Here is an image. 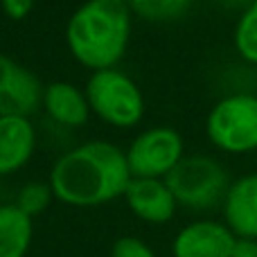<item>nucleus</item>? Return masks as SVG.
<instances>
[{"label": "nucleus", "instance_id": "obj_1", "mask_svg": "<svg viewBox=\"0 0 257 257\" xmlns=\"http://www.w3.org/2000/svg\"><path fill=\"white\" fill-rule=\"evenodd\" d=\"M131 178L126 154L115 145L95 140L68 151L54 163L50 187L63 203L90 208L124 196Z\"/></svg>", "mask_w": 257, "mask_h": 257}, {"label": "nucleus", "instance_id": "obj_2", "mask_svg": "<svg viewBox=\"0 0 257 257\" xmlns=\"http://www.w3.org/2000/svg\"><path fill=\"white\" fill-rule=\"evenodd\" d=\"M131 34V9L126 0H88L75 14L66 30L68 48L84 66L108 70L122 57Z\"/></svg>", "mask_w": 257, "mask_h": 257}, {"label": "nucleus", "instance_id": "obj_3", "mask_svg": "<svg viewBox=\"0 0 257 257\" xmlns=\"http://www.w3.org/2000/svg\"><path fill=\"white\" fill-rule=\"evenodd\" d=\"M178 205L190 210H210L223 203L228 194V174L214 158L187 156L165 176Z\"/></svg>", "mask_w": 257, "mask_h": 257}, {"label": "nucleus", "instance_id": "obj_4", "mask_svg": "<svg viewBox=\"0 0 257 257\" xmlns=\"http://www.w3.org/2000/svg\"><path fill=\"white\" fill-rule=\"evenodd\" d=\"M208 138L226 154L257 149V95L235 93L219 99L205 122Z\"/></svg>", "mask_w": 257, "mask_h": 257}, {"label": "nucleus", "instance_id": "obj_5", "mask_svg": "<svg viewBox=\"0 0 257 257\" xmlns=\"http://www.w3.org/2000/svg\"><path fill=\"white\" fill-rule=\"evenodd\" d=\"M88 106L113 126H133L145 115V99L136 84L120 70H97L86 86Z\"/></svg>", "mask_w": 257, "mask_h": 257}, {"label": "nucleus", "instance_id": "obj_6", "mask_svg": "<svg viewBox=\"0 0 257 257\" xmlns=\"http://www.w3.org/2000/svg\"><path fill=\"white\" fill-rule=\"evenodd\" d=\"M183 160V138L169 126L140 133L126 151L133 178H165Z\"/></svg>", "mask_w": 257, "mask_h": 257}, {"label": "nucleus", "instance_id": "obj_7", "mask_svg": "<svg viewBox=\"0 0 257 257\" xmlns=\"http://www.w3.org/2000/svg\"><path fill=\"white\" fill-rule=\"evenodd\" d=\"M43 102L39 77L0 54V117H27Z\"/></svg>", "mask_w": 257, "mask_h": 257}, {"label": "nucleus", "instance_id": "obj_8", "mask_svg": "<svg viewBox=\"0 0 257 257\" xmlns=\"http://www.w3.org/2000/svg\"><path fill=\"white\" fill-rule=\"evenodd\" d=\"M237 237L223 221L201 219L178 230L174 237V257H230Z\"/></svg>", "mask_w": 257, "mask_h": 257}, {"label": "nucleus", "instance_id": "obj_9", "mask_svg": "<svg viewBox=\"0 0 257 257\" xmlns=\"http://www.w3.org/2000/svg\"><path fill=\"white\" fill-rule=\"evenodd\" d=\"M124 199L138 219L156 226L172 221L178 205L165 178H131Z\"/></svg>", "mask_w": 257, "mask_h": 257}, {"label": "nucleus", "instance_id": "obj_10", "mask_svg": "<svg viewBox=\"0 0 257 257\" xmlns=\"http://www.w3.org/2000/svg\"><path fill=\"white\" fill-rule=\"evenodd\" d=\"M223 223L239 239L257 241V172L230 183L223 199Z\"/></svg>", "mask_w": 257, "mask_h": 257}, {"label": "nucleus", "instance_id": "obj_11", "mask_svg": "<svg viewBox=\"0 0 257 257\" xmlns=\"http://www.w3.org/2000/svg\"><path fill=\"white\" fill-rule=\"evenodd\" d=\"M34 151V126L27 117H0V174L21 169Z\"/></svg>", "mask_w": 257, "mask_h": 257}, {"label": "nucleus", "instance_id": "obj_12", "mask_svg": "<svg viewBox=\"0 0 257 257\" xmlns=\"http://www.w3.org/2000/svg\"><path fill=\"white\" fill-rule=\"evenodd\" d=\"M43 104L57 122L66 126H81L88 120V99L68 81H54L43 90Z\"/></svg>", "mask_w": 257, "mask_h": 257}, {"label": "nucleus", "instance_id": "obj_13", "mask_svg": "<svg viewBox=\"0 0 257 257\" xmlns=\"http://www.w3.org/2000/svg\"><path fill=\"white\" fill-rule=\"evenodd\" d=\"M32 219L16 205H0V257H25L32 244Z\"/></svg>", "mask_w": 257, "mask_h": 257}, {"label": "nucleus", "instance_id": "obj_14", "mask_svg": "<svg viewBox=\"0 0 257 257\" xmlns=\"http://www.w3.org/2000/svg\"><path fill=\"white\" fill-rule=\"evenodd\" d=\"M235 48L241 59L257 66V0L244 9L235 27Z\"/></svg>", "mask_w": 257, "mask_h": 257}, {"label": "nucleus", "instance_id": "obj_15", "mask_svg": "<svg viewBox=\"0 0 257 257\" xmlns=\"http://www.w3.org/2000/svg\"><path fill=\"white\" fill-rule=\"evenodd\" d=\"M126 5L147 21H176L190 9L192 0H126Z\"/></svg>", "mask_w": 257, "mask_h": 257}, {"label": "nucleus", "instance_id": "obj_16", "mask_svg": "<svg viewBox=\"0 0 257 257\" xmlns=\"http://www.w3.org/2000/svg\"><path fill=\"white\" fill-rule=\"evenodd\" d=\"M52 187L50 185H43V183H30L21 190L18 194V201H16V208L21 212H25L30 219H34L36 214H41L45 208L50 205L52 201Z\"/></svg>", "mask_w": 257, "mask_h": 257}, {"label": "nucleus", "instance_id": "obj_17", "mask_svg": "<svg viewBox=\"0 0 257 257\" xmlns=\"http://www.w3.org/2000/svg\"><path fill=\"white\" fill-rule=\"evenodd\" d=\"M111 257H156V253L138 237H120L113 244Z\"/></svg>", "mask_w": 257, "mask_h": 257}, {"label": "nucleus", "instance_id": "obj_18", "mask_svg": "<svg viewBox=\"0 0 257 257\" xmlns=\"http://www.w3.org/2000/svg\"><path fill=\"white\" fill-rule=\"evenodd\" d=\"M32 7H34V0H3L5 14H7L9 18H14V21L25 18L27 14L32 12Z\"/></svg>", "mask_w": 257, "mask_h": 257}, {"label": "nucleus", "instance_id": "obj_19", "mask_svg": "<svg viewBox=\"0 0 257 257\" xmlns=\"http://www.w3.org/2000/svg\"><path fill=\"white\" fill-rule=\"evenodd\" d=\"M230 257H257V241L255 239H239L237 237V244L232 248Z\"/></svg>", "mask_w": 257, "mask_h": 257}]
</instances>
